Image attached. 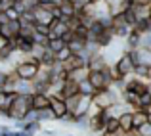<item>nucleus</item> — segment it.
Masks as SVG:
<instances>
[{
  "mask_svg": "<svg viewBox=\"0 0 151 136\" xmlns=\"http://www.w3.org/2000/svg\"><path fill=\"white\" fill-rule=\"evenodd\" d=\"M40 69H42L40 59L33 58V56H27L23 61H19L17 65L14 67L15 75H17L19 79H23V81H35V79L38 77V73H40Z\"/></svg>",
  "mask_w": 151,
  "mask_h": 136,
  "instance_id": "obj_1",
  "label": "nucleus"
},
{
  "mask_svg": "<svg viewBox=\"0 0 151 136\" xmlns=\"http://www.w3.org/2000/svg\"><path fill=\"white\" fill-rule=\"evenodd\" d=\"M33 109V103H31V96L29 94H17L12 103V107L8 109L6 117L12 121H25V117L29 115V111Z\"/></svg>",
  "mask_w": 151,
  "mask_h": 136,
  "instance_id": "obj_2",
  "label": "nucleus"
},
{
  "mask_svg": "<svg viewBox=\"0 0 151 136\" xmlns=\"http://www.w3.org/2000/svg\"><path fill=\"white\" fill-rule=\"evenodd\" d=\"M65 102H67V107H69V113H73L75 119L88 115L90 107H92V98L90 96H82V94H77L73 98L65 100Z\"/></svg>",
  "mask_w": 151,
  "mask_h": 136,
  "instance_id": "obj_3",
  "label": "nucleus"
},
{
  "mask_svg": "<svg viewBox=\"0 0 151 136\" xmlns=\"http://www.w3.org/2000/svg\"><path fill=\"white\" fill-rule=\"evenodd\" d=\"M119 92H121V90L113 88V86L107 88V90H100V92L94 94L92 103L98 107V109H107V107H111L113 103L119 102Z\"/></svg>",
  "mask_w": 151,
  "mask_h": 136,
  "instance_id": "obj_4",
  "label": "nucleus"
},
{
  "mask_svg": "<svg viewBox=\"0 0 151 136\" xmlns=\"http://www.w3.org/2000/svg\"><path fill=\"white\" fill-rule=\"evenodd\" d=\"M115 67L119 69V73L122 75V77H130V75H134V71H136V63H134L132 56H130V50H124L121 56H119V59L115 61Z\"/></svg>",
  "mask_w": 151,
  "mask_h": 136,
  "instance_id": "obj_5",
  "label": "nucleus"
},
{
  "mask_svg": "<svg viewBox=\"0 0 151 136\" xmlns=\"http://www.w3.org/2000/svg\"><path fill=\"white\" fill-rule=\"evenodd\" d=\"M88 81L92 82V86L96 88V92L107 90V88H111V85H113V81H111V77H109V73H107V69H105V71H90Z\"/></svg>",
  "mask_w": 151,
  "mask_h": 136,
  "instance_id": "obj_6",
  "label": "nucleus"
},
{
  "mask_svg": "<svg viewBox=\"0 0 151 136\" xmlns=\"http://www.w3.org/2000/svg\"><path fill=\"white\" fill-rule=\"evenodd\" d=\"M50 109H52V113L55 115V119H59V121L69 113L67 102L63 98H59V96H55V94H50Z\"/></svg>",
  "mask_w": 151,
  "mask_h": 136,
  "instance_id": "obj_7",
  "label": "nucleus"
},
{
  "mask_svg": "<svg viewBox=\"0 0 151 136\" xmlns=\"http://www.w3.org/2000/svg\"><path fill=\"white\" fill-rule=\"evenodd\" d=\"M130 56H132L134 63L136 65H144L147 67V69H151V48H136V50H130Z\"/></svg>",
  "mask_w": 151,
  "mask_h": 136,
  "instance_id": "obj_8",
  "label": "nucleus"
},
{
  "mask_svg": "<svg viewBox=\"0 0 151 136\" xmlns=\"http://www.w3.org/2000/svg\"><path fill=\"white\" fill-rule=\"evenodd\" d=\"M33 15H35V23H37V25H46V27H50L52 23L55 21V15L52 14L50 10H46L44 6H40V4H38V6L33 10Z\"/></svg>",
  "mask_w": 151,
  "mask_h": 136,
  "instance_id": "obj_9",
  "label": "nucleus"
},
{
  "mask_svg": "<svg viewBox=\"0 0 151 136\" xmlns=\"http://www.w3.org/2000/svg\"><path fill=\"white\" fill-rule=\"evenodd\" d=\"M124 90L126 92H134V94L142 96V94H145L147 90H151V85H149L147 81H144V79L134 77V79H128V81H126Z\"/></svg>",
  "mask_w": 151,
  "mask_h": 136,
  "instance_id": "obj_10",
  "label": "nucleus"
},
{
  "mask_svg": "<svg viewBox=\"0 0 151 136\" xmlns=\"http://www.w3.org/2000/svg\"><path fill=\"white\" fill-rule=\"evenodd\" d=\"M107 119H109V115H107L105 109H100L98 113L90 115V130H92V132H103Z\"/></svg>",
  "mask_w": 151,
  "mask_h": 136,
  "instance_id": "obj_11",
  "label": "nucleus"
},
{
  "mask_svg": "<svg viewBox=\"0 0 151 136\" xmlns=\"http://www.w3.org/2000/svg\"><path fill=\"white\" fill-rule=\"evenodd\" d=\"M58 8H59V17L61 19H71L78 14V8L75 4V0H59Z\"/></svg>",
  "mask_w": 151,
  "mask_h": 136,
  "instance_id": "obj_12",
  "label": "nucleus"
},
{
  "mask_svg": "<svg viewBox=\"0 0 151 136\" xmlns=\"http://www.w3.org/2000/svg\"><path fill=\"white\" fill-rule=\"evenodd\" d=\"M67 31H71L69 23H67L65 19H61V17H55V21L50 25V35L48 37H50V41L52 38H61Z\"/></svg>",
  "mask_w": 151,
  "mask_h": 136,
  "instance_id": "obj_13",
  "label": "nucleus"
},
{
  "mask_svg": "<svg viewBox=\"0 0 151 136\" xmlns=\"http://www.w3.org/2000/svg\"><path fill=\"white\" fill-rule=\"evenodd\" d=\"M61 65H63V69H65V71H69V73H71V71H75V69L86 67V65H88V59H86L82 54H73L67 61H63Z\"/></svg>",
  "mask_w": 151,
  "mask_h": 136,
  "instance_id": "obj_14",
  "label": "nucleus"
},
{
  "mask_svg": "<svg viewBox=\"0 0 151 136\" xmlns=\"http://www.w3.org/2000/svg\"><path fill=\"white\" fill-rule=\"evenodd\" d=\"M31 103H33V109H37V111L48 109L50 107V94H44V92H33V94H31Z\"/></svg>",
  "mask_w": 151,
  "mask_h": 136,
  "instance_id": "obj_15",
  "label": "nucleus"
},
{
  "mask_svg": "<svg viewBox=\"0 0 151 136\" xmlns=\"http://www.w3.org/2000/svg\"><path fill=\"white\" fill-rule=\"evenodd\" d=\"M77 94H81V92H78V82L73 81V79H67V81L63 82L61 92H59L58 96L63 98V100H69V98H73V96H77Z\"/></svg>",
  "mask_w": 151,
  "mask_h": 136,
  "instance_id": "obj_16",
  "label": "nucleus"
},
{
  "mask_svg": "<svg viewBox=\"0 0 151 136\" xmlns=\"http://www.w3.org/2000/svg\"><path fill=\"white\" fill-rule=\"evenodd\" d=\"M15 96H17V92H6V90H0V113L6 115L8 109L12 107V103H14Z\"/></svg>",
  "mask_w": 151,
  "mask_h": 136,
  "instance_id": "obj_17",
  "label": "nucleus"
},
{
  "mask_svg": "<svg viewBox=\"0 0 151 136\" xmlns=\"http://www.w3.org/2000/svg\"><path fill=\"white\" fill-rule=\"evenodd\" d=\"M119 123H121V132H132L134 130V111H124V113L119 117Z\"/></svg>",
  "mask_w": 151,
  "mask_h": 136,
  "instance_id": "obj_18",
  "label": "nucleus"
},
{
  "mask_svg": "<svg viewBox=\"0 0 151 136\" xmlns=\"http://www.w3.org/2000/svg\"><path fill=\"white\" fill-rule=\"evenodd\" d=\"M14 92H17V94H33L35 88H33V81H23V79L17 77V81H15L14 85Z\"/></svg>",
  "mask_w": 151,
  "mask_h": 136,
  "instance_id": "obj_19",
  "label": "nucleus"
},
{
  "mask_svg": "<svg viewBox=\"0 0 151 136\" xmlns=\"http://www.w3.org/2000/svg\"><path fill=\"white\" fill-rule=\"evenodd\" d=\"M149 123V113L144 109V107H140V109L134 111V129H142L144 125H147Z\"/></svg>",
  "mask_w": 151,
  "mask_h": 136,
  "instance_id": "obj_20",
  "label": "nucleus"
},
{
  "mask_svg": "<svg viewBox=\"0 0 151 136\" xmlns=\"http://www.w3.org/2000/svg\"><path fill=\"white\" fill-rule=\"evenodd\" d=\"M101 134H111V136H117L121 134V123H119L117 117H109L105 123V129H103Z\"/></svg>",
  "mask_w": 151,
  "mask_h": 136,
  "instance_id": "obj_21",
  "label": "nucleus"
},
{
  "mask_svg": "<svg viewBox=\"0 0 151 136\" xmlns=\"http://www.w3.org/2000/svg\"><path fill=\"white\" fill-rule=\"evenodd\" d=\"M126 46H128L126 50H136V48H140L142 46V35L132 29V33L126 37Z\"/></svg>",
  "mask_w": 151,
  "mask_h": 136,
  "instance_id": "obj_22",
  "label": "nucleus"
},
{
  "mask_svg": "<svg viewBox=\"0 0 151 136\" xmlns=\"http://www.w3.org/2000/svg\"><path fill=\"white\" fill-rule=\"evenodd\" d=\"M86 44H88L86 41H82V38H77V37H75L67 46H69V50L73 52V54H82V52L86 50Z\"/></svg>",
  "mask_w": 151,
  "mask_h": 136,
  "instance_id": "obj_23",
  "label": "nucleus"
},
{
  "mask_svg": "<svg viewBox=\"0 0 151 136\" xmlns=\"http://www.w3.org/2000/svg\"><path fill=\"white\" fill-rule=\"evenodd\" d=\"M78 92H81L82 96H90V98H94V94H96V88L92 86V82H90L88 79H84V81L78 82Z\"/></svg>",
  "mask_w": 151,
  "mask_h": 136,
  "instance_id": "obj_24",
  "label": "nucleus"
},
{
  "mask_svg": "<svg viewBox=\"0 0 151 136\" xmlns=\"http://www.w3.org/2000/svg\"><path fill=\"white\" fill-rule=\"evenodd\" d=\"M88 75H90V69H88V65H86V67H81V69L71 71V73H69V79L81 82V81H84V79H88Z\"/></svg>",
  "mask_w": 151,
  "mask_h": 136,
  "instance_id": "obj_25",
  "label": "nucleus"
},
{
  "mask_svg": "<svg viewBox=\"0 0 151 136\" xmlns=\"http://www.w3.org/2000/svg\"><path fill=\"white\" fill-rule=\"evenodd\" d=\"M75 37H77V38H82V41L88 42L90 41V29L84 25V23H81V25L75 29Z\"/></svg>",
  "mask_w": 151,
  "mask_h": 136,
  "instance_id": "obj_26",
  "label": "nucleus"
},
{
  "mask_svg": "<svg viewBox=\"0 0 151 136\" xmlns=\"http://www.w3.org/2000/svg\"><path fill=\"white\" fill-rule=\"evenodd\" d=\"M122 15H124V19H126V23H128L130 27H134L138 23V15H136V12H134V8L130 6L128 10H124L122 12Z\"/></svg>",
  "mask_w": 151,
  "mask_h": 136,
  "instance_id": "obj_27",
  "label": "nucleus"
},
{
  "mask_svg": "<svg viewBox=\"0 0 151 136\" xmlns=\"http://www.w3.org/2000/svg\"><path fill=\"white\" fill-rule=\"evenodd\" d=\"M105 111H107V115H109V117H117V119L121 117L122 113H124V109H122V103H119V102L113 103L111 107H107Z\"/></svg>",
  "mask_w": 151,
  "mask_h": 136,
  "instance_id": "obj_28",
  "label": "nucleus"
},
{
  "mask_svg": "<svg viewBox=\"0 0 151 136\" xmlns=\"http://www.w3.org/2000/svg\"><path fill=\"white\" fill-rule=\"evenodd\" d=\"M73 56V52L69 50V46H65L63 50H59V52H55V61L58 63H63V61H67V59Z\"/></svg>",
  "mask_w": 151,
  "mask_h": 136,
  "instance_id": "obj_29",
  "label": "nucleus"
},
{
  "mask_svg": "<svg viewBox=\"0 0 151 136\" xmlns=\"http://www.w3.org/2000/svg\"><path fill=\"white\" fill-rule=\"evenodd\" d=\"M65 46H67V44L61 41V38H52V41H50V44H48V48H50L52 52H59V50H63Z\"/></svg>",
  "mask_w": 151,
  "mask_h": 136,
  "instance_id": "obj_30",
  "label": "nucleus"
},
{
  "mask_svg": "<svg viewBox=\"0 0 151 136\" xmlns=\"http://www.w3.org/2000/svg\"><path fill=\"white\" fill-rule=\"evenodd\" d=\"M38 119H40V123H42V121H50V119H55V115L52 113V109L48 107V109H40V111H38Z\"/></svg>",
  "mask_w": 151,
  "mask_h": 136,
  "instance_id": "obj_31",
  "label": "nucleus"
},
{
  "mask_svg": "<svg viewBox=\"0 0 151 136\" xmlns=\"http://www.w3.org/2000/svg\"><path fill=\"white\" fill-rule=\"evenodd\" d=\"M10 73H12V71H4V69H0V90L6 88L8 79H10Z\"/></svg>",
  "mask_w": 151,
  "mask_h": 136,
  "instance_id": "obj_32",
  "label": "nucleus"
},
{
  "mask_svg": "<svg viewBox=\"0 0 151 136\" xmlns=\"http://www.w3.org/2000/svg\"><path fill=\"white\" fill-rule=\"evenodd\" d=\"M6 14H8V17H10V21H12V19H19V17H21V14L15 10V6L10 8V10H6Z\"/></svg>",
  "mask_w": 151,
  "mask_h": 136,
  "instance_id": "obj_33",
  "label": "nucleus"
},
{
  "mask_svg": "<svg viewBox=\"0 0 151 136\" xmlns=\"http://www.w3.org/2000/svg\"><path fill=\"white\" fill-rule=\"evenodd\" d=\"M138 134H140V136H151V123L144 125L142 129H138Z\"/></svg>",
  "mask_w": 151,
  "mask_h": 136,
  "instance_id": "obj_34",
  "label": "nucleus"
},
{
  "mask_svg": "<svg viewBox=\"0 0 151 136\" xmlns=\"http://www.w3.org/2000/svg\"><path fill=\"white\" fill-rule=\"evenodd\" d=\"M142 46H144V48H151V33L142 35Z\"/></svg>",
  "mask_w": 151,
  "mask_h": 136,
  "instance_id": "obj_35",
  "label": "nucleus"
},
{
  "mask_svg": "<svg viewBox=\"0 0 151 136\" xmlns=\"http://www.w3.org/2000/svg\"><path fill=\"white\" fill-rule=\"evenodd\" d=\"M132 6H140V8H149L151 0H132Z\"/></svg>",
  "mask_w": 151,
  "mask_h": 136,
  "instance_id": "obj_36",
  "label": "nucleus"
},
{
  "mask_svg": "<svg viewBox=\"0 0 151 136\" xmlns=\"http://www.w3.org/2000/svg\"><path fill=\"white\" fill-rule=\"evenodd\" d=\"M73 38H75V31H67V33H65V35L61 37V41L65 42V44H69V42L73 41Z\"/></svg>",
  "mask_w": 151,
  "mask_h": 136,
  "instance_id": "obj_37",
  "label": "nucleus"
},
{
  "mask_svg": "<svg viewBox=\"0 0 151 136\" xmlns=\"http://www.w3.org/2000/svg\"><path fill=\"white\" fill-rule=\"evenodd\" d=\"M10 42H12L10 38H6V37H4V35H0V52H2L4 48H6L8 44H10Z\"/></svg>",
  "mask_w": 151,
  "mask_h": 136,
  "instance_id": "obj_38",
  "label": "nucleus"
},
{
  "mask_svg": "<svg viewBox=\"0 0 151 136\" xmlns=\"http://www.w3.org/2000/svg\"><path fill=\"white\" fill-rule=\"evenodd\" d=\"M8 21H10V17H8V14H6V12H2V10H0V25H6Z\"/></svg>",
  "mask_w": 151,
  "mask_h": 136,
  "instance_id": "obj_39",
  "label": "nucleus"
},
{
  "mask_svg": "<svg viewBox=\"0 0 151 136\" xmlns=\"http://www.w3.org/2000/svg\"><path fill=\"white\" fill-rule=\"evenodd\" d=\"M149 17H151V6H149Z\"/></svg>",
  "mask_w": 151,
  "mask_h": 136,
  "instance_id": "obj_40",
  "label": "nucleus"
},
{
  "mask_svg": "<svg viewBox=\"0 0 151 136\" xmlns=\"http://www.w3.org/2000/svg\"><path fill=\"white\" fill-rule=\"evenodd\" d=\"M65 136H75V134H65Z\"/></svg>",
  "mask_w": 151,
  "mask_h": 136,
  "instance_id": "obj_41",
  "label": "nucleus"
}]
</instances>
